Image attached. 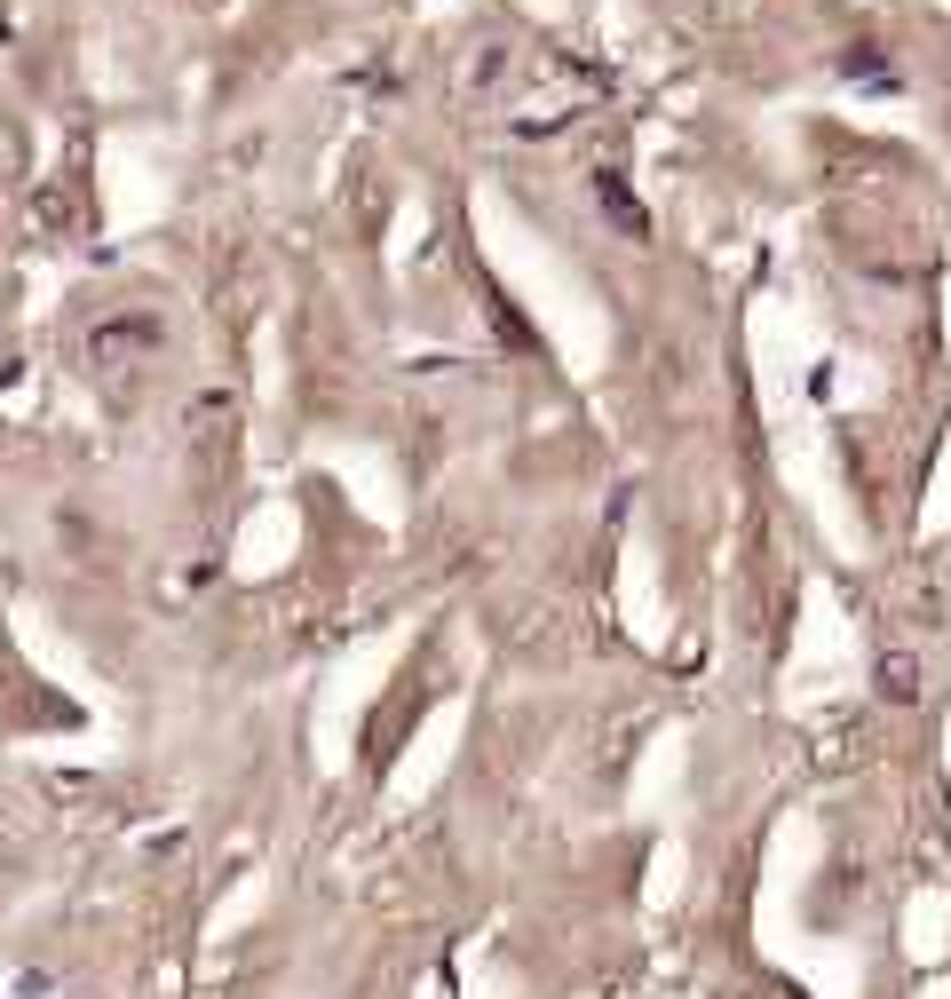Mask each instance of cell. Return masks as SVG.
<instances>
[{"instance_id": "6da1fadb", "label": "cell", "mask_w": 951, "mask_h": 999, "mask_svg": "<svg viewBox=\"0 0 951 999\" xmlns=\"http://www.w3.org/2000/svg\"><path fill=\"white\" fill-rule=\"evenodd\" d=\"M880 690H888V698H912V690H920V682H912V659H888V667H880Z\"/></svg>"}]
</instances>
